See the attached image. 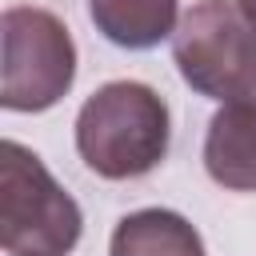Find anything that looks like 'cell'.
<instances>
[{
    "instance_id": "3957f363",
    "label": "cell",
    "mask_w": 256,
    "mask_h": 256,
    "mask_svg": "<svg viewBox=\"0 0 256 256\" xmlns=\"http://www.w3.org/2000/svg\"><path fill=\"white\" fill-rule=\"evenodd\" d=\"M80 204L52 180L44 160L16 144H0V244L8 256H68L80 240Z\"/></svg>"
},
{
    "instance_id": "52a82bcc",
    "label": "cell",
    "mask_w": 256,
    "mask_h": 256,
    "mask_svg": "<svg viewBox=\"0 0 256 256\" xmlns=\"http://www.w3.org/2000/svg\"><path fill=\"white\" fill-rule=\"evenodd\" d=\"M112 256H204L200 232L168 208H140L112 232Z\"/></svg>"
},
{
    "instance_id": "277c9868",
    "label": "cell",
    "mask_w": 256,
    "mask_h": 256,
    "mask_svg": "<svg viewBox=\"0 0 256 256\" xmlns=\"http://www.w3.org/2000/svg\"><path fill=\"white\" fill-rule=\"evenodd\" d=\"M4 80L0 104L8 112H44L76 80V44L68 28L44 8H8L0 20Z\"/></svg>"
},
{
    "instance_id": "5b68a950",
    "label": "cell",
    "mask_w": 256,
    "mask_h": 256,
    "mask_svg": "<svg viewBox=\"0 0 256 256\" xmlns=\"http://www.w3.org/2000/svg\"><path fill=\"white\" fill-rule=\"evenodd\" d=\"M204 168L220 188L256 192V100H232L212 116Z\"/></svg>"
},
{
    "instance_id": "ba28073f",
    "label": "cell",
    "mask_w": 256,
    "mask_h": 256,
    "mask_svg": "<svg viewBox=\"0 0 256 256\" xmlns=\"http://www.w3.org/2000/svg\"><path fill=\"white\" fill-rule=\"evenodd\" d=\"M240 8H244L248 16H256V0H240Z\"/></svg>"
},
{
    "instance_id": "7a4b0ae2",
    "label": "cell",
    "mask_w": 256,
    "mask_h": 256,
    "mask_svg": "<svg viewBox=\"0 0 256 256\" xmlns=\"http://www.w3.org/2000/svg\"><path fill=\"white\" fill-rule=\"evenodd\" d=\"M172 56L188 88L208 100H256V16L240 0H200L180 16Z\"/></svg>"
},
{
    "instance_id": "6da1fadb",
    "label": "cell",
    "mask_w": 256,
    "mask_h": 256,
    "mask_svg": "<svg viewBox=\"0 0 256 256\" xmlns=\"http://www.w3.org/2000/svg\"><path fill=\"white\" fill-rule=\"evenodd\" d=\"M80 160L104 180L152 172L168 152V104L140 80H112L76 116Z\"/></svg>"
},
{
    "instance_id": "8992f818",
    "label": "cell",
    "mask_w": 256,
    "mask_h": 256,
    "mask_svg": "<svg viewBox=\"0 0 256 256\" xmlns=\"http://www.w3.org/2000/svg\"><path fill=\"white\" fill-rule=\"evenodd\" d=\"M88 16L116 48H156L180 28V0H88Z\"/></svg>"
}]
</instances>
